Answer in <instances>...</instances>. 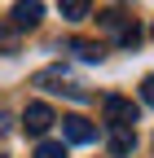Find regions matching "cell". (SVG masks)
Segmentation results:
<instances>
[{"instance_id": "1", "label": "cell", "mask_w": 154, "mask_h": 158, "mask_svg": "<svg viewBox=\"0 0 154 158\" xmlns=\"http://www.w3.org/2000/svg\"><path fill=\"white\" fill-rule=\"evenodd\" d=\"M141 118V110L128 101V97H106V123L110 127H132Z\"/></svg>"}, {"instance_id": "2", "label": "cell", "mask_w": 154, "mask_h": 158, "mask_svg": "<svg viewBox=\"0 0 154 158\" xmlns=\"http://www.w3.org/2000/svg\"><path fill=\"white\" fill-rule=\"evenodd\" d=\"M53 123H57V118H53V110H49L44 101H31L27 114H22V132H27V136H44Z\"/></svg>"}, {"instance_id": "3", "label": "cell", "mask_w": 154, "mask_h": 158, "mask_svg": "<svg viewBox=\"0 0 154 158\" xmlns=\"http://www.w3.org/2000/svg\"><path fill=\"white\" fill-rule=\"evenodd\" d=\"M9 18H13V31H31V27H40V18H44V5H40V0H18Z\"/></svg>"}, {"instance_id": "4", "label": "cell", "mask_w": 154, "mask_h": 158, "mask_svg": "<svg viewBox=\"0 0 154 158\" xmlns=\"http://www.w3.org/2000/svg\"><path fill=\"white\" fill-rule=\"evenodd\" d=\"M62 132H66V141H71V145H92V141H97V127H92L84 114L62 118Z\"/></svg>"}, {"instance_id": "5", "label": "cell", "mask_w": 154, "mask_h": 158, "mask_svg": "<svg viewBox=\"0 0 154 158\" xmlns=\"http://www.w3.org/2000/svg\"><path fill=\"white\" fill-rule=\"evenodd\" d=\"M35 84H53V92H66V97H84V84L79 79H71L66 70H44V75H35Z\"/></svg>"}, {"instance_id": "6", "label": "cell", "mask_w": 154, "mask_h": 158, "mask_svg": "<svg viewBox=\"0 0 154 158\" xmlns=\"http://www.w3.org/2000/svg\"><path fill=\"white\" fill-rule=\"evenodd\" d=\"M132 145H137V141H132V127H110V154L114 158H128Z\"/></svg>"}, {"instance_id": "7", "label": "cell", "mask_w": 154, "mask_h": 158, "mask_svg": "<svg viewBox=\"0 0 154 158\" xmlns=\"http://www.w3.org/2000/svg\"><path fill=\"white\" fill-rule=\"evenodd\" d=\"M57 9H62V18H66V22H79V18H88L92 0H57Z\"/></svg>"}, {"instance_id": "8", "label": "cell", "mask_w": 154, "mask_h": 158, "mask_svg": "<svg viewBox=\"0 0 154 158\" xmlns=\"http://www.w3.org/2000/svg\"><path fill=\"white\" fill-rule=\"evenodd\" d=\"M71 53H79L84 62H101V44H92V40H71Z\"/></svg>"}, {"instance_id": "9", "label": "cell", "mask_w": 154, "mask_h": 158, "mask_svg": "<svg viewBox=\"0 0 154 158\" xmlns=\"http://www.w3.org/2000/svg\"><path fill=\"white\" fill-rule=\"evenodd\" d=\"M35 158H66V145L62 141H44L40 149H35Z\"/></svg>"}, {"instance_id": "10", "label": "cell", "mask_w": 154, "mask_h": 158, "mask_svg": "<svg viewBox=\"0 0 154 158\" xmlns=\"http://www.w3.org/2000/svg\"><path fill=\"white\" fill-rule=\"evenodd\" d=\"M141 101L154 106V75H145V84H141Z\"/></svg>"}, {"instance_id": "11", "label": "cell", "mask_w": 154, "mask_h": 158, "mask_svg": "<svg viewBox=\"0 0 154 158\" xmlns=\"http://www.w3.org/2000/svg\"><path fill=\"white\" fill-rule=\"evenodd\" d=\"M150 35H154V31H150Z\"/></svg>"}]
</instances>
